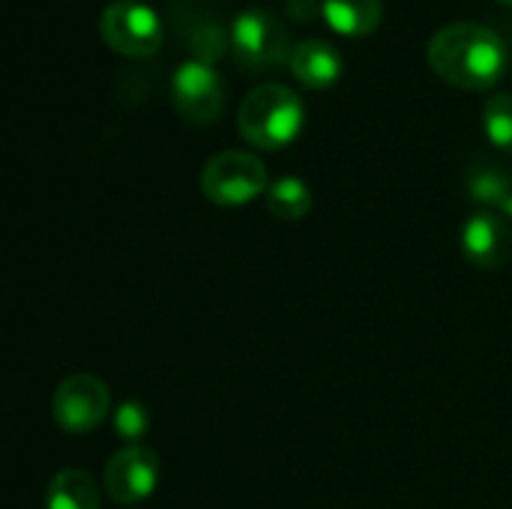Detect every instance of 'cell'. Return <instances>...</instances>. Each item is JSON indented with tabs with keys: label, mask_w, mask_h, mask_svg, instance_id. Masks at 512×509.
Here are the masks:
<instances>
[{
	"label": "cell",
	"mask_w": 512,
	"mask_h": 509,
	"mask_svg": "<svg viewBox=\"0 0 512 509\" xmlns=\"http://www.w3.org/2000/svg\"><path fill=\"white\" fill-rule=\"evenodd\" d=\"M429 66L450 84L465 90L492 87L507 69V42L480 21H450L438 27L426 45Z\"/></svg>",
	"instance_id": "obj_1"
},
{
	"label": "cell",
	"mask_w": 512,
	"mask_h": 509,
	"mask_svg": "<svg viewBox=\"0 0 512 509\" xmlns=\"http://www.w3.org/2000/svg\"><path fill=\"white\" fill-rule=\"evenodd\" d=\"M171 102L189 123H210L225 108V81L207 60L186 57L171 75Z\"/></svg>",
	"instance_id": "obj_6"
},
{
	"label": "cell",
	"mask_w": 512,
	"mask_h": 509,
	"mask_svg": "<svg viewBox=\"0 0 512 509\" xmlns=\"http://www.w3.org/2000/svg\"><path fill=\"white\" fill-rule=\"evenodd\" d=\"M264 195H267V210L285 222H297L312 210V189L294 174L273 180Z\"/></svg>",
	"instance_id": "obj_14"
},
{
	"label": "cell",
	"mask_w": 512,
	"mask_h": 509,
	"mask_svg": "<svg viewBox=\"0 0 512 509\" xmlns=\"http://www.w3.org/2000/svg\"><path fill=\"white\" fill-rule=\"evenodd\" d=\"M111 423H114L117 438L132 447V444H138L147 435V429H150V411H147V405L129 399V402H123V405H117L111 411Z\"/></svg>",
	"instance_id": "obj_17"
},
{
	"label": "cell",
	"mask_w": 512,
	"mask_h": 509,
	"mask_svg": "<svg viewBox=\"0 0 512 509\" xmlns=\"http://www.w3.org/2000/svg\"><path fill=\"white\" fill-rule=\"evenodd\" d=\"M321 15L336 33L363 36L378 27L384 0H321Z\"/></svg>",
	"instance_id": "obj_12"
},
{
	"label": "cell",
	"mask_w": 512,
	"mask_h": 509,
	"mask_svg": "<svg viewBox=\"0 0 512 509\" xmlns=\"http://www.w3.org/2000/svg\"><path fill=\"white\" fill-rule=\"evenodd\" d=\"M45 509H99V486L87 471L66 468L51 477L45 489Z\"/></svg>",
	"instance_id": "obj_11"
},
{
	"label": "cell",
	"mask_w": 512,
	"mask_h": 509,
	"mask_svg": "<svg viewBox=\"0 0 512 509\" xmlns=\"http://www.w3.org/2000/svg\"><path fill=\"white\" fill-rule=\"evenodd\" d=\"M186 45H189L192 57L216 63L231 48V27H225L216 15H204L195 24H189Z\"/></svg>",
	"instance_id": "obj_15"
},
{
	"label": "cell",
	"mask_w": 512,
	"mask_h": 509,
	"mask_svg": "<svg viewBox=\"0 0 512 509\" xmlns=\"http://www.w3.org/2000/svg\"><path fill=\"white\" fill-rule=\"evenodd\" d=\"M111 411V393L96 375H69L51 399L54 423L69 435L93 432Z\"/></svg>",
	"instance_id": "obj_7"
},
{
	"label": "cell",
	"mask_w": 512,
	"mask_h": 509,
	"mask_svg": "<svg viewBox=\"0 0 512 509\" xmlns=\"http://www.w3.org/2000/svg\"><path fill=\"white\" fill-rule=\"evenodd\" d=\"M288 66L297 75V81H303L306 87H330L342 75V54L333 42L321 36H309L294 42Z\"/></svg>",
	"instance_id": "obj_10"
},
{
	"label": "cell",
	"mask_w": 512,
	"mask_h": 509,
	"mask_svg": "<svg viewBox=\"0 0 512 509\" xmlns=\"http://www.w3.org/2000/svg\"><path fill=\"white\" fill-rule=\"evenodd\" d=\"M321 9V0H285V12L297 21H309L315 18V12Z\"/></svg>",
	"instance_id": "obj_18"
},
{
	"label": "cell",
	"mask_w": 512,
	"mask_h": 509,
	"mask_svg": "<svg viewBox=\"0 0 512 509\" xmlns=\"http://www.w3.org/2000/svg\"><path fill=\"white\" fill-rule=\"evenodd\" d=\"M99 33L114 51L147 57L162 45L165 27L159 12L144 0H111L99 15Z\"/></svg>",
	"instance_id": "obj_5"
},
{
	"label": "cell",
	"mask_w": 512,
	"mask_h": 509,
	"mask_svg": "<svg viewBox=\"0 0 512 509\" xmlns=\"http://www.w3.org/2000/svg\"><path fill=\"white\" fill-rule=\"evenodd\" d=\"M201 189L213 204L240 207L270 189L267 165L249 150H222L207 159L201 171Z\"/></svg>",
	"instance_id": "obj_4"
},
{
	"label": "cell",
	"mask_w": 512,
	"mask_h": 509,
	"mask_svg": "<svg viewBox=\"0 0 512 509\" xmlns=\"http://www.w3.org/2000/svg\"><path fill=\"white\" fill-rule=\"evenodd\" d=\"M462 249L474 267L498 270L512 255L510 222L495 210H477L462 228Z\"/></svg>",
	"instance_id": "obj_9"
},
{
	"label": "cell",
	"mask_w": 512,
	"mask_h": 509,
	"mask_svg": "<svg viewBox=\"0 0 512 509\" xmlns=\"http://www.w3.org/2000/svg\"><path fill=\"white\" fill-rule=\"evenodd\" d=\"M303 117L306 111L297 90L279 81H264L243 96L237 111V129L255 147L279 150L300 135Z\"/></svg>",
	"instance_id": "obj_2"
},
{
	"label": "cell",
	"mask_w": 512,
	"mask_h": 509,
	"mask_svg": "<svg viewBox=\"0 0 512 509\" xmlns=\"http://www.w3.org/2000/svg\"><path fill=\"white\" fill-rule=\"evenodd\" d=\"M483 129L495 147L512 153V93H495L486 99Z\"/></svg>",
	"instance_id": "obj_16"
},
{
	"label": "cell",
	"mask_w": 512,
	"mask_h": 509,
	"mask_svg": "<svg viewBox=\"0 0 512 509\" xmlns=\"http://www.w3.org/2000/svg\"><path fill=\"white\" fill-rule=\"evenodd\" d=\"M465 183H468V192L474 201L492 207L495 213H501L504 201H507V192L512 186V171L489 162V159H477L468 174H465Z\"/></svg>",
	"instance_id": "obj_13"
},
{
	"label": "cell",
	"mask_w": 512,
	"mask_h": 509,
	"mask_svg": "<svg viewBox=\"0 0 512 509\" xmlns=\"http://www.w3.org/2000/svg\"><path fill=\"white\" fill-rule=\"evenodd\" d=\"M291 48L288 24L270 6H246L231 18V51L240 66L252 72L279 69L288 63Z\"/></svg>",
	"instance_id": "obj_3"
},
{
	"label": "cell",
	"mask_w": 512,
	"mask_h": 509,
	"mask_svg": "<svg viewBox=\"0 0 512 509\" xmlns=\"http://www.w3.org/2000/svg\"><path fill=\"white\" fill-rule=\"evenodd\" d=\"M159 459L150 447L132 444L111 456L105 468V492L120 507H135L147 501L159 486Z\"/></svg>",
	"instance_id": "obj_8"
},
{
	"label": "cell",
	"mask_w": 512,
	"mask_h": 509,
	"mask_svg": "<svg viewBox=\"0 0 512 509\" xmlns=\"http://www.w3.org/2000/svg\"><path fill=\"white\" fill-rule=\"evenodd\" d=\"M501 3H512V0H501Z\"/></svg>",
	"instance_id": "obj_19"
}]
</instances>
